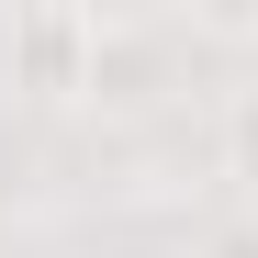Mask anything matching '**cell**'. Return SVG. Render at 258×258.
<instances>
[{
	"label": "cell",
	"instance_id": "6da1fadb",
	"mask_svg": "<svg viewBox=\"0 0 258 258\" xmlns=\"http://www.w3.org/2000/svg\"><path fill=\"white\" fill-rule=\"evenodd\" d=\"M101 45H112L101 12H12L0 79H12V101H101Z\"/></svg>",
	"mask_w": 258,
	"mask_h": 258
},
{
	"label": "cell",
	"instance_id": "3957f363",
	"mask_svg": "<svg viewBox=\"0 0 258 258\" xmlns=\"http://www.w3.org/2000/svg\"><path fill=\"white\" fill-rule=\"evenodd\" d=\"M191 258H258V202H225V213L191 236Z\"/></svg>",
	"mask_w": 258,
	"mask_h": 258
},
{
	"label": "cell",
	"instance_id": "7a4b0ae2",
	"mask_svg": "<svg viewBox=\"0 0 258 258\" xmlns=\"http://www.w3.org/2000/svg\"><path fill=\"white\" fill-rule=\"evenodd\" d=\"M213 157H225L236 202H258V79H247V90H225V112H213Z\"/></svg>",
	"mask_w": 258,
	"mask_h": 258
},
{
	"label": "cell",
	"instance_id": "277c9868",
	"mask_svg": "<svg viewBox=\"0 0 258 258\" xmlns=\"http://www.w3.org/2000/svg\"><path fill=\"white\" fill-rule=\"evenodd\" d=\"M112 258H191V247H112Z\"/></svg>",
	"mask_w": 258,
	"mask_h": 258
}]
</instances>
